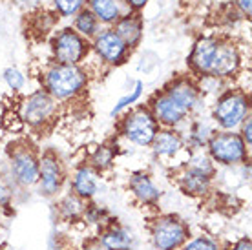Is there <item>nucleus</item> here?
<instances>
[{
  "label": "nucleus",
  "instance_id": "nucleus-27",
  "mask_svg": "<svg viewBox=\"0 0 252 250\" xmlns=\"http://www.w3.org/2000/svg\"><path fill=\"white\" fill-rule=\"evenodd\" d=\"M51 4L61 17H75L81 9H84L86 0H51Z\"/></svg>",
  "mask_w": 252,
  "mask_h": 250
},
{
  "label": "nucleus",
  "instance_id": "nucleus-17",
  "mask_svg": "<svg viewBox=\"0 0 252 250\" xmlns=\"http://www.w3.org/2000/svg\"><path fill=\"white\" fill-rule=\"evenodd\" d=\"M177 183H179V188L185 194L192 195V197H203L212 188V177L199 174V172H195L189 166L181 168V172L177 175Z\"/></svg>",
  "mask_w": 252,
  "mask_h": 250
},
{
  "label": "nucleus",
  "instance_id": "nucleus-2",
  "mask_svg": "<svg viewBox=\"0 0 252 250\" xmlns=\"http://www.w3.org/2000/svg\"><path fill=\"white\" fill-rule=\"evenodd\" d=\"M42 84H44L46 94L51 95L57 102L71 100L79 97L86 90V86H88V73L81 66L53 62L44 71Z\"/></svg>",
  "mask_w": 252,
  "mask_h": 250
},
{
  "label": "nucleus",
  "instance_id": "nucleus-33",
  "mask_svg": "<svg viewBox=\"0 0 252 250\" xmlns=\"http://www.w3.org/2000/svg\"><path fill=\"white\" fill-rule=\"evenodd\" d=\"M228 250H252V243L249 238H243L240 241H236L234 245L228 247Z\"/></svg>",
  "mask_w": 252,
  "mask_h": 250
},
{
  "label": "nucleus",
  "instance_id": "nucleus-31",
  "mask_svg": "<svg viewBox=\"0 0 252 250\" xmlns=\"http://www.w3.org/2000/svg\"><path fill=\"white\" fill-rule=\"evenodd\" d=\"M234 6L240 9L241 15H245V17H251V13H252V0H234Z\"/></svg>",
  "mask_w": 252,
  "mask_h": 250
},
{
  "label": "nucleus",
  "instance_id": "nucleus-13",
  "mask_svg": "<svg viewBox=\"0 0 252 250\" xmlns=\"http://www.w3.org/2000/svg\"><path fill=\"white\" fill-rule=\"evenodd\" d=\"M220 38L218 37H201L197 38L190 53V68L195 75H208L210 68H212V61H214L216 50H218Z\"/></svg>",
  "mask_w": 252,
  "mask_h": 250
},
{
  "label": "nucleus",
  "instance_id": "nucleus-35",
  "mask_svg": "<svg viewBox=\"0 0 252 250\" xmlns=\"http://www.w3.org/2000/svg\"><path fill=\"white\" fill-rule=\"evenodd\" d=\"M11 199V192H9V188L4 187L2 183H0V207H6L7 203Z\"/></svg>",
  "mask_w": 252,
  "mask_h": 250
},
{
  "label": "nucleus",
  "instance_id": "nucleus-20",
  "mask_svg": "<svg viewBox=\"0 0 252 250\" xmlns=\"http://www.w3.org/2000/svg\"><path fill=\"white\" fill-rule=\"evenodd\" d=\"M99 243L104 250H132V234L119 225H110L101 232Z\"/></svg>",
  "mask_w": 252,
  "mask_h": 250
},
{
  "label": "nucleus",
  "instance_id": "nucleus-21",
  "mask_svg": "<svg viewBox=\"0 0 252 250\" xmlns=\"http://www.w3.org/2000/svg\"><path fill=\"white\" fill-rule=\"evenodd\" d=\"M99 20L95 19V15L90 11L88 7H84L75 15L73 19V30H75L81 37H84L86 40L88 38H94L97 33H99Z\"/></svg>",
  "mask_w": 252,
  "mask_h": 250
},
{
  "label": "nucleus",
  "instance_id": "nucleus-7",
  "mask_svg": "<svg viewBox=\"0 0 252 250\" xmlns=\"http://www.w3.org/2000/svg\"><path fill=\"white\" fill-rule=\"evenodd\" d=\"M189 239V226L176 216H161L152 223V241L158 250H179Z\"/></svg>",
  "mask_w": 252,
  "mask_h": 250
},
{
  "label": "nucleus",
  "instance_id": "nucleus-6",
  "mask_svg": "<svg viewBox=\"0 0 252 250\" xmlns=\"http://www.w3.org/2000/svg\"><path fill=\"white\" fill-rule=\"evenodd\" d=\"M88 40L81 37L75 30L71 28H64L53 37L51 40V53H53V61L57 64H73V66H81V62L88 57L90 53Z\"/></svg>",
  "mask_w": 252,
  "mask_h": 250
},
{
  "label": "nucleus",
  "instance_id": "nucleus-15",
  "mask_svg": "<svg viewBox=\"0 0 252 250\" xmlns=\"http://www.w3.org/2000/svg\"><path fill=\"white\" fill-rule=\"evenodd\" d=\"M150 146L158 157L170 159V157H176L185 148V139L176 128H161Z\"/></svg>",
  "mask_w": 252,
  "mask_h": 250
},
{
  "label": "nucleus",
  "instance_id": "nucleus-34",
  "mask_svg": "<svg viewBox=\"0 0 252 250\" xmlns=\"http://www.w3.org/2000/svg\"><path fill=\"white\" fill-rule=\"evenodd\" d=\"M125 2H126V7H128L130 11L137 13L139 9H143V7L146 6V2H148V0H125Z\"/></svg>",
  "mask_w": 252,
  "mask_h": 250
},
{
  "label": "nucleus",
  "instance_id": "nucleus-8",
  "mask_svg": "<svg viewBox=\"0 0 252 250\" xmlns=\"http://www.w3.org/2000/svg\"><path fill=\"white\" fill-rule=\"evenodd\" d=\"M57 113V100L44 90H37L28 95L20 104V119L32 128H42L53 121Z\"/></svg>",
  "mask_w": 252,
  "mask_h": 250
},
{
  "label": "nucleus",
  "instance_id": "nucleus-16",
  "mask_svg": "<svg viewBox=\"0 0 252 250\" xmlns=\"http://www.w3.org/2000/svg\"><path fill=\"white\" fill-rule=\"evenodd\" d=\"M117 35L121 37V40L132 50L135 48L141 38H143V19L139 17L135 11L125 13L117 22H115V28H112Z\"/></svg>",
  "mask_w": 252,
  "mask_h": 250
},
{
  "label": "nucleus",
  "instance_id": "nucleus-22",
  "mask_svg": "<svg viewBox=\"0 0 252 250\" xmlns=\"http://www.w3.org/2000/svg\"><path fill=\"white\" fill-rule=\"evenodd\" d=\"M84 210H86V201L77 197L75 194L69 192L66 197H64L61 203H59V212L64 219L68 221H75V219H81L84 216Z\"/></svg>",
  "mask_w": 252,
  "mask_h": 250
},
{
  "label": "nucleus",
  "instance_id": "nucleus-28",
  "mask_svg": "<svg viewBox=\"0 0 252 250\" xmlns=\"http://www.w3.org/2000/svg\"><path fill=\"white\" fill-rule=\"evenodd\" d=\"M6 86L11 90V92H20L22 88L26 86V75L20 71L19 68H6L4 69V75H2Z\"/></svg>",
  "mask_w": 252,
  "mask_h": 250
},
{
  "label": "nucleus",
  "instance_id": "nucleus-24",
  "mask_svg": "<svg viewBox=\"0 0 252 250\" xmlns=\"http://www.w3.org/2000/svg\"><path fill=\"white\" fill-rule=\"evenodd\" d=\"M185 166H189V168L195 170V172H199V174L208 175V177H212V179H214V175H216L214 161L208 157V154H203V152H194V154L189 157V161L185 163Z\"/></svg>",
  "mask_w": 252,
  "mask_h": 250
},
{
  "label": "nucleus",
  "instance_id": "nucleus-19",
  "mask_svg": "<svg viewBox=\"0 0 252 250\" xmlns=\"http://www.w3.org/2000/svg\"><path fill=\"white\" fill-rule=\"evenodd\" d=\"M88 9L95 15V19L102 24H115L125 15L121 0H86Z\"/></svg>",
  "mask_w": 252,
  "mask_h": 250
},
{
  "label": "nucleus",
  "instance_id": "nucleus-3",
  "mask_svg": "<svg viewBox=\"0 0 252 250\" xmlns=\"http://www.w3.org/2000/svg\"><path fill=\"white\" fill-rule=\"evenodd\" d=\"M251 115V97L241 90H227L212 108V121L221 131H234Z\"/></svg>",
  "mask_w": 252,
  "mask_h": 250
},
{
  "label": "nucleus",
  "instance_id": "nucleus-5",
  "mask_svg": "<svg viewBox=\"0 0 252 250\" xmlns=\"http://www.w3.org/2000/svg\"><path fill=\"white\" fill-rule=\"evenodd\" d=\"M159 130H161V126L148 106H139L132 112H128L121 123L123 137L137 146H150Z\"/></svg>",
  "mask_w": 252,
  "mask_h": 250
},
{
  "label": "nucleus",
  "instance_id": "nucleus-26",
  "mask_svg": "<svg viewBox=\"0 0 252 250\" xmlns=\"http://www.w3.org/2000/svg\"><path fill=\"white\" fill-rule=\"evenodd\" d=\"M114 156H115L114 148H110V146H99V148H95V152L92 154L90 164H92L97 172H102V170L110 168V166L114 164Z\"/></svg>",
  "mask_w": 252,
  "mask_h": 250
},
{
  "label": "nucleus",
  "instance_id": "nucleus-36",
  "mask_svg": "<svg viewBox=\"0 0 252 250\" xmlns=\"http://www.w3.org/2000/svg\"><path fill=\"white\" fill-rule=\"evenodd\" d=\"M84 250H104V247L99 243V239H95V241H90V243L84 247Z\"/></svg>",
  "mask_w": 252,
  "mask_h": 250
},
{
  "label": "nucleus",
  "instance_id": "nucleus-18",
  "mask_svg": "<svg viewBox=\"0 0 252 250\" xmlns=\"http://www.w3.org/2000/svg\"><path fill=\"white\" fill-rule=\"evenodd\" d=\"M130 190H132V194L135 195V199L139 203H143V205H150L154 207L159 199H161V192H159V188L156 187V183L152 179L150 175L145 174V172H139V174H133L130 177Z\"/></svg>",
  "mask_w": 252,
  "mask_h": 250
},
{
  "label": "nucleus",
  "instance_id": "nucleus-11",
  "mask_svg": "<svg viewBox=\"0 0 252 250\" xmlns=\"http://www.w3.org/2000/svg\"><path fill=\"white\" fill-rule=\"evenodd\" d=\"M66 174H64L63 163L53 152H46L38 157V187L44 195H57L64 185Z\"/></svg>",
  "mask_w": 252,
  "mask_h": 250
},
{
  "label": "nucleus",
  "instance_id": "nucleus-4",
  "mask_svg": "<svg viewBox=\"0 0 252 250\" xmlns=\"http://www.w3.org/2000/svg\"><path fill=\"white\" fill-rule=\"evenodd\" d=\"M207 150L214 164L227 168L249 163V146L236 131H214L212 137L208 139Z\"/></svg>",
  "mask_w": 252,
  "mask_h": 250
},
{
  "label": "nucleus",
  "instance_id": "nucleus-14",
  "mask_svg": "<svg viewBox=\"0 0 252 250\" xmlns=\"http://www.w3.org/2000/svg\"><path fill=\"white\" fill-rule=\"evenodd\" d=\"M99 192V172L92 164H81L71 177V194L90 201Z\"/></svg>",
  "mask_w": 252,
  "mask_h": 250
},
{
  "label": "nucleus",
  "instance_id": "nucleus-23",
  "mask_svg": "<svg viewBox=\"0 0 252 250\" xmlns=\"http://www.w3.org/2000/svg\"><path fill=\"white\" fill-rule=\"evenodd\" d=\"M212 133H214V130L210 128V125H208L207 121L197 119L190 125L187 143H189L190 146H194V148H203V146H207L208 139L212 137Z\"/></svg>",
  "mask_w": 252,
  "mask_h": 250
},
{
  "label": "nucleus",
  "instance_id": "nucleus-12",
  "mask_svg": "<svg viewBox=\"0 0 252 250\" xmlns=\"http://www.w3.org/2000/svg\"><path fill=\"white\" fill-rule=\"evenodd\" d=\"M241 66V55L238 48L234 46V42L230 40H225V38H220V44H218V50H216L214 61H212V68H210V77H216V79H230L234 77L238 71H240Z\"/></svg>",
  "mask_w": 252,
  "mask_h": 250
},
{
  "label": "nucleus",
  "instance_id": "nucleus-30",
  "mask_svg": "<svg viewBox=\"0 0 252 250\" xmlns=\"http://www.w3.org/2000/svg\"><path fill=\"white\" fill-rule=\"evenodd\" d=\"M240 128H241V131H240L241 139H243L247 146L251 148V146H252V117H251V115H249V117L241 123Z\"/></svg>",
  "mask_w": 252,
  "mask_h": 250
},
{
  "label": "nucleus",
  "instance_id": "nucleus-9",
  "mask_svg": "<svg viewBox=\"0 0 252 250\" xmlns=\"http://www.w3.org/2000/svg\"><path fill=\"white\" fill-rule=\"evenodd\" d=\"M9 170L20 187H33L38 183V156L30 144H19L9 154Z\"/></svg>",
  "mask_w": 252,
  "mask_h": 250
},
{
  "label": "nucleus",
  "instance_id": "nucleus-25",
  "mask_svg": "<svg viewBox=\"0 0 252 250\" xmlns=\"http://www.w3.org/2000/svg\"><path fill=\"white\" fill-rule=\"evenodd\" d=\"M143 90H145V84H143V81H137L135 82V86L128 92L126 95H123L119 100H117V104H115L114 108H112V112H110V115L112 117H117L125 108L132 106V104H135L139 99H141V95H143Z\"/></svg>",
  "mask_w": 252,
  "mask_h": 250
},
{
  "label": "nucleus",
  "instance_id": "nucleus-29",
  "mask_svg": "<svg viewBox=\"0 0 252 250\" xmlns=\"http://www.w3.org/2000/svg\"><path fill=\"white\" fill-rule=\"evenodd\" d=\"M179 250H221V247L218 245V241L208 236H197V238L189 239Z\"/></svg>",
  "mask_w": 252,
  "mask_h": 250
},
{
  "label": "nucleus",
  "instance_id": "nucleus-32",
  "mask_svg": "<svg viewBox=\"0 0 252 250\" xmlns=\"http://www.w3.org/2000/svg\"><path fill=\"white\" fill-rule=\"evenodd\" d=\"M40 2L42 0H15V4L22 9H28V11H32V9H37L40 6Z\"/></svg>",
  "mask_w": 252,
  "mask_h": 250
},
{
  "label": "nucleus",
  "instance_id": "nucleus-1",
  "mask_svg": "<svg viewBox=\"0 0 252 250\" xmlns=\"http://www.w3.org/2000/svg\"><path fill=\"white\" fill-rule=\"evenodd\" d=\"M199 100H201V94L194 79L179 77L176 81H172L168 86H164L163 92H159L150 100L148 108L154 113L159 126L177 128L197 108Z\"/></svg>",
  "mask_w": 252,
  "mask_h": 250
},
{
  "label": "nucleus",
  "instance_id": "nucleus-10",
  "mask_svg": "<svg viewBox=\"0 0 252 250\" xmlns=\"http://www.w3.org/2000/svg\"><path fill=\"white\" fill-rule=\"evenodd\" d=\"M92 50L108 66L123 64L128 59V53H130V48L121 40V37L112 28H108V30L99 31L95 35L94 42H92Z\"/></svg>",
  "mask_w": 252,
  "mask_h": 250
}]
</instances>
